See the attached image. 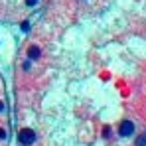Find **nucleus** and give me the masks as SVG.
Here are the masks:
<instances>
[{
  "instance_id": "obj_1",
  "label": "nucleus",
  "mask_w": 146,
  "mask_h": 146,
  "mask_svg": "<svg viewBox=\"0 0 146 146\" xmlns=\"http://www.w3.org/2000/svg\"><path fill=\"white\" fill-rule=\"evenodd\" d=\"M36 132L32 130V128H20V132H18V140H20V144L22 146H32V144H36Z\"/></svg>"
},
{
  "instance_id": "obj_2",
  "label": "nucleus",
  "mask_w": 146,
  "mask_h": 146,
  "mask_svg": "<svg viewBox=\"0 0 146 146\" xmlns=\"http://www.w3.org/2000/svg\"><path fill=\"white\" fill-rule=\"evenodd\" d=\"M119 136H122V138H128V136H132L134 134V130H136V126H134V122L128 121V119H124V121H121V124H119Z\"/></svg>"
},
{
  "instance_id": "obj_3",
  "label": "nucleus",
  "mask_w": 146,
  "mask_h": 146,
  "mask_svg": "<svg viewBox=\"0 0 146 146\" xmlns=\"http://www.w3.org/2000/svg\"><path fill=\"white\" fill-rule=\"evenodd\" d=\"M26 57H28L30 61H40V59H42V48H40L38 44L28 46V49H26Z\"/></svg>"
},
{
  "instance_id": "obj_4",
  "label": "nucleus",
  "mask_w": 146,
  "mask_h": 146,
  "mask_svg": "<svg viewBox=\"0 0 146 146\" xmlns=\"http://www.w3.org/2000/svg\"><path fill=\"white\" fill-rule=\"evenodd\" d=\"M32 63H34V61H30V59L26 57V59H24V63H22V69H24L26 73H28V71H32Z\"/></svg>"
},
{
  "instance_id": "obj_5",
  "label": "nucleus",
  "mask_w": 146,
  "mask_h": 146,
  "mask_svg": "<svg viewBox=\"0 0 146 146\" xmlns=\"http://www.w3.org/2000/svg\"><path fill=\"white\" fill-rule=\"evenodd\" d=\"M136 146H146V134H142V136L136 138Z\"/></svg>"
},
{
  "instance_id": "obj_6",
  "label": "nucleus",
  "mask_w": 146,
  "mask_h": 146,
  "mask_svg": "<svg viewBox=\"0 0 146 146\" xmlns=\"http://www.w3.org/2000/svg\"><path fill=\"white\" fill-rule=\"evenodd\" d=\"M6 138H8V132L4 126H0V140H6Z\"/></svg>"
},
{
  "instance_id": "obj_7",
  "label": "nucleus",
  "mask_w": 146,
  "mask_h": 146,
  "mask_svg": "<svg viewBox=\"0 0 146 146\" xmlns=\"http://www.w3.org/2000/svg\"><path fill=\"white\" fill-rule=\"evenodd\" d=\"M38 2H40V0H26V6H28V8H34Z\"/></svg>"
},
{
  "instance_id": "obj_8",
  "label": "nucleus",
  "mask_w": 146,
  "mask_h": 146,
  "mask_svg": "<svg viewBox=\"0 0 146 146\" xmlns=\"http://www.w3.org/2000/svg\"><path fill=\"white\" fill-rule=\"evenodd\" d=\"M105 136H107V138L111 136V128H109V126H105Z\"/></svg>"
},
{
  "instance_id": "obj_9",
  "label": "nucleus",
  "mask_w": 146,
  "mask_h": 146,
  "mask_svg": "<svg viewBox=\"0 0 146 146\" xmlns=\"http://www.w3.org/2000/svg\"><path fill=\"white\" fill-rule=\"evenodd\" d=\"M4 111H6V107H4V103H2V101H0V115H2V113H4Z\"/></svg>"
}]
</instances>
